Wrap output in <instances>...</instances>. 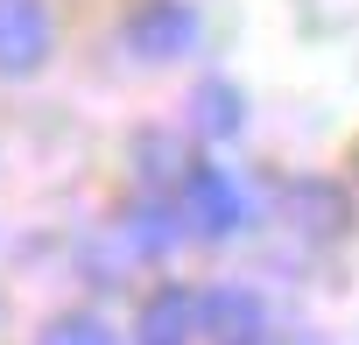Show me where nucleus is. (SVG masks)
<instances>
[{
	"instance_id": "nucleus-1",
	"label": "nucleus",
	"mask_w": 359,
	"mask_h": 345,
	"mask_svg": "<svg viewBox=\"0 0 359 345\" xmlns=\"http://www.w3.org/2000/svg\"><path fill=\"white\" fill-rule=\"evenodd\" d=\"M184 226H191L198 240H233V233L247 226V198H240V184L226 177L219 162L184 169Z\"/></svg>"
},
{
	"instance_id": "nucleus-2",
	"label": "nucleus",
	"mask_w": 359,
	"mask_h": 345,
	"mask_svg": "<svg viewBox=\"0 0 359 345\" xmlns=\"http://www.w3.org/2000/svg\"><path fill=\"white\" fill-rule=\"evenodd\" d=\"M127 50L141 64H169V57H191L198 50V15L184 0H141L127 15Z\"/></svg>"
},
{
	"instance_id": "nucleus-3",
	"label": "nucleus",
	"mask_w": 359,
	"mask_h": 345,
	"mask_svg": "<svg viewBox=\"0 0 359 345\" xmlns=\"http://www.w3.org/2000/svg\"><path fill=\"white\" fill-rule=\"evenodd\" d=\"M50 8L43 0H0V78H36L50 64Z\"/></svg>"
},
{
	"instance_id": "nucleus-4",
	"label": "nucleus",
	"mask_w": 359,
	"mask_h": 345,
	"mask_svg": "<svg viewBox=\"0 0 359 345\" xmlns=\"http://www.w3.org/2000/svg\"><path fill=\"white\" fill-rule=\"evenodd\" d=\"M205 331V296L191 289H155L134 317V345H191Z\"/></svg>"
},
{
	"instance_id": "nucleus-5",
	"label": "nucleus",
	"mask_w": 359,
	"mask_h": 345,
	"mask_svg": "<svg viewBox=\"0 0 359 345\" xmlns=\"http://www.w3.org/2000/svg\"><path fill=\"white\" fill-rule=\"evenodd\" d=\"M240 120H247V106H240V92H233L226 78H205V85L191 92V127H198L205 141H226V134H240Z\"/></svg>"
},
{
	"instance_id": "nucleus-6",
	"label": "nucleus",
	"mask_w": 359,
	"mask_h": 345,
	"mask_svg": "<svg viewBox=\"0 0 359 345\" xmlns=\"http://www.w3.org/2000/svg\"><path fill=\"white\" fill-rule=\"evenodd\" d=\"M282 205H289V212H296V226H303V233H317V240L345 226V191H331V184H310V177H303V184H289V191H282Z\"/></svg>"
},
{
	"instance_id": "nucleus-7",
	"label": "nucleus",
	"mask_w": 359,
	"mask_h": 345,
	"mask_svg": "<svg viewBox=\"0 0 359 345\" xmlns=\"http://www.w3.org/2000/svg\"><path fill=\"white\" fill-rule=\"evenodd\" d=\"M205 331L247 345V338L261 331V296H254V289H212V296H205Z\"/></svg>"
},
{
	"instance_id": "nucleus-8",
	"label": "nucleus",
	"mask_w": 359,
	"mask_h": 345,
	"mask_svg": "<svg viewBox=\"0 0 359 345\" xmlns=\"http://www.w3.org/2000/svg\"><path fill=\"white\" fill-rule=\"evenodd\" d=\"M176 233H184V219H169V212H155V205H141V212L127 219V247H134V254H169Z\"/></svg>"
},
{
	"instance_id": "nucleus-9",
	"label": "nucleus",
	"mask_w": 359,
	"mask_h": 345,
	"mask_svg": "<svg viewBox=\"0 0 359 345\" xmlns=\"http://www.w3.org/2000/svg\"><path fill=\"white\" fill-rule=\"evenodd\" d=\"M36 345H113V331H106L99 317H57Z\"/></svg>"
}]
</instances>
